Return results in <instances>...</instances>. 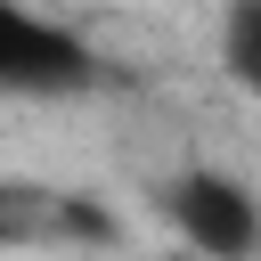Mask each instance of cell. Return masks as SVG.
<instances>
[{
  "instance_id": "3",
  "label": "cell",
  "mask_w": 261,
  "mask_h": 261,
  "mask_svg": "<svg viewBox=\"0 0 261 261\" xmlns=\"http://www.w3.org/2000/svg\"><path fill=\"white\" fill-rule=\"evenodd\" d=\"M220 73L237 90L261 82V0H228V24H220Z\"/></svg>"
},
{
  "instance_id": "1",
  "label": "cell",
  "mask_w": 261,
  "mask_h": 261,
  "mask_svg": "<svg viewBox=\"0 0 261 261\" xmlns=\"http://www.w3.org/2000/svg\"><path fill=\"white\" fill-rule=\"evenodd\" d=\"M163 220H171L179 253H196V261H253L261 253V204H253L245 171L188 163L179 179H163Z\"/></svg>"
},
{
  "instance_id": "2",
  "label": "cell",
  "mask_w": 261,
  "mask_h": 261,
  "mask_svg": "<svg viewBox=\"0 0 261 261\" xmlns=\"http://www.w3.org/2000/svg\"><path fill=\"white\" fill-rule=\"evenodd\" d=\"M98 82V57L41 8L0 0V98H73Z\"/></svg>"
},
{
  "instance_id": "5",
  "label": "cell",
  "mask_w": 261,
  "mask_h": 261,
  "mask_svg": "<svg viewBox=\"0 0 261 261\" xmlns=\"http://www.w3.org/2000/svg\"><path fill=\"white\" fill-rule=\"evenodd\" d=\"M171 261H196V253H171Z\"/></svg>"
},
{
  "instance_id": "4",
  "label": "cell",
  "mask_w": 261,
  "mask_h": 261,
  "mask_svg": "<svg viewBox=\"0 0 261 261\" xmlns=\"http://www.w3.org/2000/svg\"><path fill=\"white\" fill-rule=\"evenodd\" d=\"M57 228H73V237H98V245H106V237H114V212H98L90 196H65V204H57Z\"/></svg>"
}]
</instances>
